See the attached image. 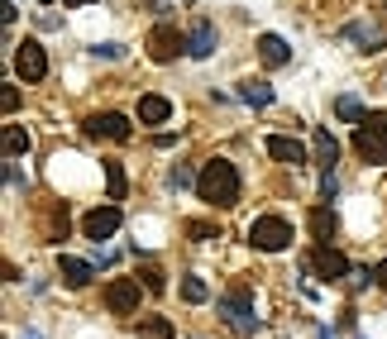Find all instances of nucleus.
<instances>
[{
    "instance_id": "obj_1",
    "label": "nucleus",
    "mask_w": 387,
    "mask_h": 339,
    "mask_svg": "<svg viewBox=\"0 0 387 339\" xmlns=\"http://www.w3.org/2000/svg\"><path fill=\"white\" fill-rule=\"evenodd\" d=\"M239 191H244V182H239V167H234L230 158H211V162L201 167V177H196V196L211 210L239 206Z\"/></svg>"
},
{
    "instance_id": "obj_2",
    "label": "nucleus",
    "mask_w": 387,
    "mask_h": 339,
    "mask_svg": "<svg viewBox=\"0 0 387 339\" xmlns=\"http://www.w3.org/2000/svg\"><path fill=\"white\" fill-rule=\"evenodd\" d=\"M354 148H359L363 162L387 167V115H383V110H373V115L363 120L359 130H354Z\"/></svg>"
},
{
    "instance_id": "obj_3",
    "label": "nucleus",
    "mask_w": 387,
    "mask_h": 339,
    "mask_svg": "<svg viewBox=\"0 0 387 339\" xmlns=\"http://www.w3.org/2000/svg\"><path fill=\"white\" fill-rule=\"evenodd\" d=\"M249 244L258 254H282V249L292 244V225H287L282 215H258L249 225Z\"/></svg>"
},
{
    "instance_id": "obj_4",
    "label": "nucleus",
    "mask_w": 387,
    "mask_h": 339,
    "mask_svg": "<svg viewBox=\"0 0 387 339\" xmlns=\"http://www.w3.org/2000/svg\"><path fill=\"white\" fill-rule=\"evenodd\" d=\"M216 311L225 315V325H230L234 335H253V330H258V315H253L249 291H230V296H220Z\"/></svg>"
},
{
    "instance_id": "obj_5",
    "label": "nucleus",
    "mask_w": 387,
    "mask_h": 339,
    "mask_svg": "<svg viewBox=\"0 0 387 339\" xmlns=\"http://www.w3.org/2000/svg\"><path fill=\"white\" fill-rule=\"evenodd\" d=\"M15 72H20L29 86L48 77V53H43V43H38V39H24V43L15 48Z\"/></svg>"
},
{
    "instance_id": "obj_6",
    "label": "nucleus",
    "mask_w": 387,
    "mask_h": 339,
    "mask_svg": "<svg viewBox=\"0 0 387 339\" xmlns=\"http://www.w3.org/2000/svg\"><path fill=\"white\" fill-rule=\"evenodd\" d=\"M306 272H321L325 282H339V277H349V258H344L339 249H330V244H321V249H311Z\"/></svg>"
},
{
    "instance_id": "obj_7",
    "label": "nucleus",
    "mask_w": 387,
    "mask_h": 339,
    "mask_svg": "<svg viewBox=\"0 0 387 339\" xmlns=\"http://www.w3.org/2000/svg\"><path fill=\"white\" fill-rule=\"evenodd\" d=\"M139 277H115L111 287H106V311L111 315H129V311H139Z\"/></svg>"
},
{
    "instance_id": "obj_8",
    "label": "nucleus",
    "mask_w": 387,
    "mask_h": 339,
    "mask_svg": "<svg viewBox=\"0 0 387 339\" xmlns=\"http://www.w3.org/2000/svg\"><path fill=\"white\" fill-rule=\"evenodd\" d=\"M125 225V215H120V206H96V210H86V220H82V235L86 239H111L115 230Z\"/></svg>"
},
{
    "instance_id": "obj_9",
    "label": "nucleus",
    "mask_w": 387,
    "mask_h": 339,
    "mask_svg": "<svg viewBox=\"0 0 387 339\" xmlns=\"http://www.w3.org/2000/svg\"><path fill=\"white\" fill-rule=\"evenodd\" d=\"M148 53H153V62H172L177 53H187V39L177 34V25H153V34H148Z\"/></svg>"
},
{
    "instance_id": "obj_10",
    "label": "nucleus",
    "mask_w": 387,
    "mask_h": 339,
    "mask_svg": "<svg viewBox=\"0 0 387 339\" xmlns=\"http://www.w3.org/2000/svg\"><path fill=\"white\" fill-rule=\"evenodd\" d=\"M86 139H115V144H125L129 139V120L115 115V110H101V115L86 120Z\"/></svg>"
},
{
    "instance_id": "obj_11",
    "label": "nucleus",
    "mask_w": 387,
    "mask_h": 339,
    "mask_svg": "<svg viewBox=\"0 0 387 339\" xmlns=\"http://www.w3.org/2000/svg\"><path fill=\"white\" fill-rule=\"evenodd\" d=\"M268 153H273L277 162H292V167H306V162H311L306 144L302 139H292V134H273V139H268Z\"/></svg>"
},
{
    "instance_id": "obj_12",
    "label": "nucleus",
    "mask_w": 387,
    "mask_h": 339,
    "mask_svg": "<svg viewBox=\"0 0 387 339\" xmlns=\"http://www.w3.org/2000/svg\"><path fill=\"white\" fill-rule=\"evenodd\" d=\"M258 57H263L268 67H287V62H292V48H287L282 34H258Z\"/></svg>"
},
{
    "instance_id": "obj_13",
    "label": "nucleus",
    "mask_w": 387,
    "mask_h": 339,
    "mask_svg": "<svg viewBox=\"0 0 387 339\" xmlns=\"http://www.w3.org/2000/svg\"><path fill=\"white\" fill-rule=\"evenodd\" d=\"M167 120H172L167 96H139V125H167Z\"/></svg>"
},
{
    "instance_id": "obj_14",
    "label": "nucleus",
    "mask_w": 387,
    "mask_h": 339,
    "mask_svg": "<svg viewBox=\"0 0 387 339\" xmlns=\"http://www.w3.org/2000/svg\"><path fill=\"white\" fill-rule=\"evenodd\" d=\"M187 53L192 57H211L216 53V25L211 20H196V29L187 34Z\"/></svg>"
},
{
    "instance_id": "obj_15",
    "label": "nucleus",
    "mask_w": 387,
    "mask_h": 339,
    "mask_svg": "<svg viewBox=\"0 0 387 339\" xmlns=\"http://www.w3.org/2000/svg\"><path fill=\"white\" fill-rule=\"evenodd\" d=\"M57 272H62V282H67V287H86V282L96 277V268H91L86 258H67V254L57 258Z\"/></svg>"
},
{
    "instance_id": "obj_16",
    "label": "nucleus",
    "mask_w": 387,
    "mask_h": 339,
    "mask_svg": "<svg viewBox=\"0 0 387 339\" xmlns=\"http://www.w3.org/2000/svg\"><path fill=\"white\" fill-rule=\"evenodd\" d=\"M344 39H349V43H363V53H378L387 43V34L378 25H349L344 29Z\"/></svg>"
},
{
    "instance_id": "obj_17",
    "label": "nucleus",
    "mask_w": 387,
    "mask_h": 339,
    "mask_svg": "<svg viewBox=\"0 0 387 339\" xmlns=\"http://www.w3.org/2000/svg\"><path fill=\"white\" fill-rule=\"evenodd\" d=\"M239 101L253 105V110H263V105H273V86L268 81H239Z\"/></svg>"
},
{
    "instance_id": "obj_18",
    "label": "nucleus",
    "mask_w": 387,
    "mask_h": 339,
    "mask_svg": "<svg viewBox=\"0 0 387 339\" xmlns=\"http://www.w3.org/2000/svg\"><path fill=\"white\" fill-rule=\"evenodd\" d=\"M134 330H139V339H172V325H167V315H148V320H139Z\"/></svg>"
},
{
    "instance_id": "obj_19",
    "label": "nucleus",
    "mask_w": 387,
    "mask_h": 339,
    "mask_svg": "<svg viewBox=\"0 0 387 339\" xmlns=\"http://www.w3.org/2000/svg\"><path fill=\"white\" fill-rule=\"evenodd\" d=\"M5 153H10V158H24V153H29V130H20V125H5Z\"/></svg>"
},
{
    "instance_id": "obj_20",
    "label": "nucleus",
    "mask_w": 387,
    "mask_h": 339,
    "mask_svg": "<svg viewBox=\"0 0 387 339\" xmlns=\"http://www.w3.org/2000/svg\"><path fill=\"white\" fill-rule=\"evenodd\" d=\"M316 158L325 162V172H335V158H339V144H335L325 130H316Z\"/></svg>"
},
{
    "instance_id": "obj_21",
    "label": "nucleus",
    "mask_w": 387,
    "mask_h": 339,
    "mask_svg": "<svg viewBox=\"0 0 387 339\" xmlns=\"http://www.w3.org/2000/svg\"><path fill=\"white\" fill-rule=\"evenodd\" d=\"M335 115H339V120H349V125H363V120H368V115H363V105H359V96H339V101H335Z\"/></svg>"
},
{
    "instance_id": "obj_22",
    "label": "nucleus",
    "mask_w": 387,
    "mask_h": 339,
    "mask_svg": "<svg viewBox=\"0 0 387 339\" xmlns=\"http://www.w3.org/2000/svg\"><path fill=\"white\" fill-rule=\"evenodd\" d=\"M182 296H187V301H192V306H201V301H206V296H211V287H206V282H201V277H196V272H187V277H182Z\"/></svg>"
},
{
    "instance_id": "obj_23",
    "label": "nucleus",
    "mask_w": 387,
    "mask_h": 339,
    "mask_svg": "<svg viewBox=\"0 0 387 339\" xmlns=\"http://www.w3.org/2000/svg\"><path fill=\"white\" fill-rule=\"evenodd\" d=\"M311 230H316V239H330L335 235V210H311Z\"/></svg>"
},
{
    "instance_id": "obj_24",
    "label": "nucleus",
    "mask_w": 387,
    "mask_h": 339,
    "mask_svg": "<svg viewBox=\"0 0 387 339\" xmlns=\"http://www.w3.org/2000/svg\"><path fill=\"white\" fill-rule=\"evenodd\" d=\"M106 182H111V206L125 201V167L120 162H106Z\"/></svg>"
},
{
    "instance_id": "obj_25",
    "label": "nucleus",
    "mask_w": 387,
    "mask_h": 339,
    "mask_svg": "<svg viewBox=\"0 0 387 339\" xmlns=\"http://www.w3.org/2000/svg\"><path fill=\"white\" fill-rule=\"evenodd\" d=\"M196 177H192V167H182V162H177V167H172V172H167V186H172V191H182V186H192Z\"/></svg>"
},
{
    "instance_id": "obj_26",
    "label": "nucleus",
    "mask_w": 387,
    "mask_h": 339,
    "mask_svg": "<svg viewBox=\"0 0 387 339\" xmlns=\"http://www.w3.org/2000/svg\"><path fill=\"white\" fill-rule=\"evenodd\" d=\"M187 235H192V239H220V230H216V225H206V220H192V225H187Z\"/></svg>"
},
{
    "instance_id": "obj_27",
    "label": "nucleus",
    "mask_w": 387,
    "mask_h": 339,
    "mask_svg": "<svg viewBox=\"0 0 387 339\" xmlns=\"http://www.w3.org/2000/svg\"><path fill=\"white\" fill-rule=\"evenodd\" d=\"M15 105H20V91H15V86H5V91H0V110H5V115H10V110H15Z\"/></svg>"
},
{
    "instance_id": "obj_28",
    "label": "nucleus",
    "mask_w": 387,
    "mask_h": 339,
    "mask_svg": "<svg viewBox=\"0 0 387 339\" xmlns=\"http://www.w3.org/2000/svg\"><path fill=\"white\" fill-rule=\"evenodd\" d=\"M143 287H148V291H163V287H167L163 272H158V268H148V272H143Z\"/></svg>"
},
{
    "instance_id": "obj_29",
    "label": "nucleus",
    "mask_w": 387,
    "mask_h": 339,
    "mask_svg": "<svg viewBox=\"0 0 387 339\" xmlns=\"http://www.w3.org/2000/svg\"><path fill=\"white\" fill-rule=\"evenodd\" d=\"M91 53H96V57H106V62H115V57H120V43H96Z\"/></svg>"
},
{
    "instance_id": "obj_30",
    "label": "nucleus",
    "mask_w": 387,
    "mask_h": 339,
    "mask_svg": "<svg viewBox=\"0 0 387 339\" xmlns=\"http://www.w3.org/2000/svg\"><path fill=\"white\" fill-rule=\"evenodd\" d=\"M335 186H339V182H335V172H325V177H321V196H325V201L335 196Z\"/></svg>"
},
{
    "instance_id": "obj_31",
    "label": "nucleus",
    "mask_w": 387,
    "mask_h": 339,
    "mask_svg": "<svg viewBox=\"0 0 387 339\" xmlns=\"http://www.w3.org/2000/svg\"><path fill=\"white\" fill-rule=\"evenodd\" d=\"M10 186H15V191H24V186H29V177L20 172V167H10Z\"/></svg>"
},
{
    "instance_id": "obj_32",
    "label": "nucleus",
    "mask_w": 387,
    "mask_h": 339,
    "mask_svg": "<svg viewBox=\"0 0 387 339\" xmlns=\"http://www.w3.org/2000/svg\"><path fill=\"white\" fill-rule=\"evenodd\" d=\"M373 282H378V287H387V258L378 263V268H373Z\"/></svg>"
},
{
    "instance_id": "obj_33",
    "label": "nucleus",
    "mask_w": 387,
    "mask_h": 339,
    "mask_svg": "<svg viewBox=\"0 0 387 339\" xmlns=\"http://www.w3.org/2000/svg\"><path fill=\"white\" fill-rule=\"evenodd\" d=\"M62 5H91V0H62Z\"/></svg>"
},
{
    "instance_id": "obj_34",
    "label": "nucleus",
    "mask_w": 387,
    "mask_h": 339,
    "mask_svg": "<svg viewBox=\"0 0 387 339\" xmlns=\"http://www.w3.org/2000/svg\"><path fill=\"white\" fill-rule=\"evenodd\" d=\"M321 339H335V335H330V330H321Z\"/></svg>"
},
{
    "instance_id": "obj_35",
    "label": "nucleus",
    "mask_w": 387,
    "mask_h": 339,
    "mask_svg": "<svg viewBox=\"0 0 387 339\" xmlns=\"http://www.w3.org/2000/svg\"><path fill=\"white\" fill-rule=\"evenodd\" d=\"M153 5H163V0H153Z\"/></svg>"
},
{
    "instance_id": "obj_36",
    "label": "nucleus",
    "mask_w": 387,
    "mask_h": 339,
    "mask_svg": "<svg viewBox=\"0 0 387 339\" xmlns=\"http://www.w3.org/2000/svg\"><path fill=\"white\" fill-rule=\"evenodd\" d=\"M29 339H34V335H29Z\"/></svg>"
}]
</instances>
